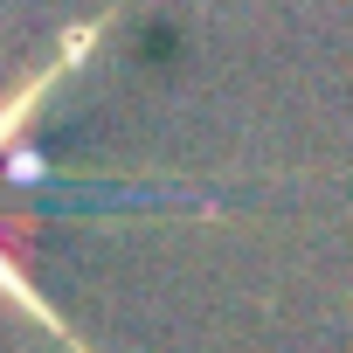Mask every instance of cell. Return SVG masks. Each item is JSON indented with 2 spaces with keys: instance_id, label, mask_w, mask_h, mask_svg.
<instances>
[{
  "instance_id": "6da1fadb",
  "label": "cell",
  "mask_w": 353,
  "mask_h": 353,
  "mask_svg": "<svg viewBox=\"0 0 353 353\" xmlns=\"http://www.w3.org/2000/svg\"><path fill=\"white\" fill-rule=\"evenodd\" d=\"M0 277H8V291H14V298H21V305H28V312H35V319H49V332H63V325H56V312H42V305H35V298H28V284H21V277H14V263H0Z\"/></svg>"
}]
</instances>
